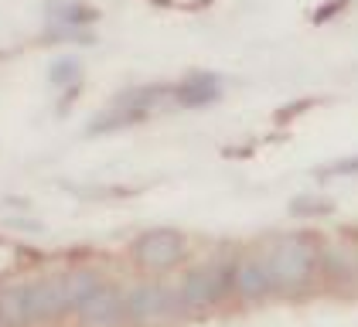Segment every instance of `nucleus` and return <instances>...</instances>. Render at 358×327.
<instances>
[{"instance_id":"nucleus-1","label":"nucleus","mask_w":358,"mask_h":327,"mask_svg":"<svg viewBox=\"0 0 358 327\" xmlns=\"http://www.w3.org/2000/svg\"><path fill=\"white\" fill-rule=\"evenodd\" d=\"M321 249L314 245L310 235H283L276 239L273 249L266 252L270 276H273V293H297L303 290L314 272H317Z\"/></svg>"},{"instance_id":"nucleus-2","label":"nucleus","mask_w":358,"mask_h":327,"mask_svg":"<svg viewBox=\"0 0 358 327\" xmlns=\"http://www.w3.org/2000/svg\"><path fill=\"white\" fill-rule=\"evenodd\" d=\"M185 307L181 293L167 290L164 283H137L127 293V321L134 324H161L171 321Z\"/></svg>"},{"instance_id":"nucleus-3","label":"nucleus","mask_w":358,"mask_h":327,"mask_svg":"<svg viewBox=\"0 0 358 327\" xmlns=\"http://www.w3.org/2000/svg\"><path fill=\"white\" fill-rule=\"evenodd\" d=\"M188 252V239L178 228H150L134 242V259L137 266L150 272H164L171 266H178Z\"/></svg>"},{"instance_id":"nucleus-4","label":"nucleus","mask_w":358,"mask_h":327,"mask_svg":"<svg viewBox=\"0 0 358 327\" xmlns=\"http://www.w3.org/2000/svg\"><path fill=\"white\" fill-rule=\"evenodd\" d=\"M85 327H116L127 321V293H120L116 286L103 283L99 290H92L89 300L76 310Z\"/></svg>"},{"instance_id":"nucleus-5","label":"nucleus","mask_w":358,"mask_h":327,"mask_svg":"<svg viewBox=\"0 0 358 327\" xmlns=\"http://www.w3.org/2000/svg\"><path fill=\"white\" fill-rule=\"evenodd\" d=\"M229 279H232V272H225V266H198L185 276L178 293L185 300V307H208V303L222 300Z\"/></svg>"},{"instance_id":"nucleus-6","label":"nucleus","mask_w":358,"mask_h":327,"mask_svg":"<svg viewBox=\"0 0 358 327\" xmlns=\"http://www.w3.org/2000/svg\"><path fill=\"white\" fill-rule=\"evenodd\" d=\"M65 310H72V307H69V297H65V276L31 279V314H34V324L55 321Z\"/></svg>"},{"instance_id":"nucleus-7","label":"nucleus","mask_w":358,"mask_h":327,"mask_svg":"<svg viewBox=\"0 0 358 327\" xmlns=\"http://www.w3.org/2000/svg\"><path fill=\"white\" fill-rule=\"evenodd\" d=\"M232 286L243 300H259L273 293V276H270V263L266 256H246L236 263L232 270Z\"/></svg>"},{"instance_id":"nucleus-8","label":"nucleus","mask_w":358,"mask_h":327,"mask_svg":"<svg viewBox=\"0 0 358 327\" xmlns=\"http://www.w3.org/2000/svg\"><path fill=\"white\" fill-rule=\"evenodd\" d=\"M31 283H7L0 290V327H31Z\"/></svg>"},{"instance_id":"nucleus-9","label":"nucleus","mask_w":358,"mask_h":327,"mask_svg":"<svg viewBox=\"0 0 358 327\" xmlns=\"http://www.w3.org/2000/svg\"><path fill=\"white\" fill-rule=\"evenodd\" d=\"M222 96V79L219 75H192V79H185L178 89H174V99L181 103L185 109H198V106H208V103H215Z\"/></svg>"},{"instance_id":"nucleus-10","label":"nucleus","mask_w":358,"mask_h":327,"mask_svg":"<svg viewBox=\"0 0 358 327\" xmlns=\"http://www.w3.org/2000/svg\"><path fill=\"white\" fill-rule=\"evenodd\" d=\"M45 14H48V21L55 27H76V31H83V27L99 21V10L85 7L83 0H48Z\"/></svg>"},{"instance_id":"nucleus-11","label":"nucleus","mask_w":358,"mask_h":327,"mask_svg":"<svg viewBox=\"0 0 358 327\" xmlns=\"http://www.w3.org/2000/svg\"><path fill=\"white\" fill-rule=\"evenodd\" d=\"M62 276H65V297H69L72 310H79L89 300V293L103 286V279H99L96 270H72V272H62Z\"/></svg>"},{"instance_id":"nucleus-12","label":"nucleus","mask_w":358,"mask_h":327,"mask_svg":"<svg viewBox=\"0 0 358 327\" xmlns=\"http://www.w3.org/2000/svg\"><path fill=\"white\" fill-rule=\"evenodd\" d=\"M79 75H83L79 58H58V61H52V68H48V82L55 89H69V96L79 92Z\"/></svg>"},{"instance_id":"nucleus-13","label":"nucleus","mask_w":358,"mask_h":327,"mask_svg":"<svg viewBox=\"0 0 358 327\" xmlns=\"http://www.w3.org/2000/svg\"><path fill=\"white\" fill-rule=\"evenodd\" d=\"M348 174H358V157H345V161H334L331 167H321L317 177H348Z\"/></svg>"},{"instance_id":"nucleus-14","label":"nucleus","mask_w":358,"mask_h":327,"mask_svg":"<svg viewBox=\"0 0 358 327\" xmlns=\"http://www.w3.org/2000/svg\"><path fill=\"white\" fill-rule=\"evenodd\" d=\"M161 3H174V7H201L205 0H161Z\"/></svg>"}]
</instances>
